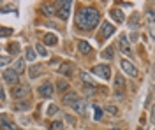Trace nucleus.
<instances>
[{"instance_id": "obj_1", "label": "nucleus", "mask_w": 155, "mask_h": 130, "mask_svg": "<svg viewBox=\"0 0 155 130\" xmlns=\"http://www.w3.org/2000/svg\"><path fill=\"white\" fill-rule=\"evenodd\" d=\"M99 20H101L99 11L94 9V7H85V9H81L78 12V27L83 28V30H92V28H95Z\"/></svg>"}, {"instance_id": "obj_2", "label": "nucleus", "mask_w": 155, "mask_h": 130, "mask_svg": "<svg viewBox=\"0 0 155 130\" xmlns=\"http://www.w3.org/2000/svg\"><path fill=\"white\" fill-rule=\"evenodd\" d=\"M94 74L101 79H109L111 78V67L107 63H101V65L94 67Z\"/></svg>"}, {"instance_id": "obj_3", "label": "nucleus", "mask_w": 155, "mask_h": 130, "mask_svg": "<svg viewBox=\"0 0 155 130\" xmlns=\"http://www.w3.org/2000/svg\"><path fill=\"white\" fill-rule=\"evenodd\" d=\"M120 67H122V70L125 72L127 76H130V78H136V76H137V69L134 67V63L130 60H125V58H124V60L120 62Z\"/></svg>"}, {"instance_id": "obj_4", "label": "nucleus", "mask_w": 155, "mask_h": 130, "mask_svg": "<svg viewBox=\"0 0 155 130\" xmlns=\"http://www.w3.org/2000/svg\"><path fill=\"white\" fill-rule=\"evenodd\" d=\"M115 32H116L115 27H113L109 21H104V23H102V27H101V32H99V35H101V40H104V39H107V37H111Z\"/></svg>"}, {"instance_id": "obj_5", "label": "nucleus", "mask_w": 155, "mask_h": 130, "mask_svg": "<svg viewBox=\"0 0 155 130\" xmlns=\"http://www.w3.org/2000/svg\"><path fill=\"white\" fill-rule=\"evenodd\" d=\"M2 78H4V81L5 83H9V84H16L18 83V72L14 69H5L4 72H2Z\"/></svg>"}, {"instance_id": "obj_6", "label": "nucleus", "mask_w": 155, "mask_h": 130, "mask_svg": "<svg viewBox=\"0 0 155 130\" xmlns=\"http://www.w3.org/2000/svg\"><path fill=\"white\" fill-rule=\"evenodd\" d=\"M39 95H41L42 99H49V97L53 95V86H51V83H44L42 86H39Z\"/></svg>"}, {"instance_id": "obj_7", "label": "nucleus", "mask_w": 155, "mask_h": 130, "mask_svg": "<svg viewBox=\"0 0 155 130\" xmlns=\"http://www.w3.org/2000/svg\"><path fill=\"white\" fill-rule=\"evenodd\" d=\"M118 46H120V51H122V53H125V55H130V53H132V48H130V44H129V40H127L125 35H122V37H120Z\"/></svg>"}, {"instance_id": "obj_8", "label": "nucleus", "mask_w": 155, "mask_h": 130, "mask_svg": "<svg viewBox=\"0 0 155 130\" xmlns=\"http://www.w3.org/2000/svg\"><path fill=\"white\" fill-rule=\"evenodd\" d=\"M115 91H116V95H120L122 91H125V79L120 74L115 76Z\"/></svg>"}, {"instance_id": "obj_9", "label": "nucleus", "mask_w": 155, "mask_h": 130, "mask_svg": "<svg viewBox=\"0 0 155 130\" xmlns=\"http://www.w3.org/2000/svg\"><path fill=\"white\" fill-rule=\"evenodd\" d=\"M69 14H71V2H62V7L58 11V16L62 20H69Z\"/></svg>"}, {"instance_id": "obj_10", "label": "nucleus", "mask_w": 155, "mask_h": 130, "mask_svg": "<svg viewBox=\"0 0 155 130\" xmlns=\"http://www.w3.org/2000/svg\"><path fill=\"white\" fill-rule=\"evenodd\" d=\"M27 93H28V86H16V88H12V97L14 99H23V97H27Z\"/></svg>"}, {"instance_id": "obj_11", "label": "nucleus", "mask_w": 155, "mask_h": 130, "mask_svg": "<svg viewBox=\"0 0 155 130\" xmlns=\"http://www.w3.org/2000/svg\"><path fill=\"white\" fill-rule=\"evenodd\" d=\"M109 16H111L116 23H124V21H125V16H124V12L120 9H111L109 11Z\"/></svg>"}, {"instance_id": "obj_12", "label": "nucleus", "mask_w": 155, "mask_h": 130, "mask_svg": "<svg viewBox=\"0 0 155 130\" xmlns=\"http://www.w3.org/2000/svg\"><path fill=\"white\" fill-rule=\"evenodd\" d=\"M146 25H148V33H150V37L155 39V16L152 18V12H148V21H146Z\"/></svg>"}, {"instance_id": "obj_13", "label": "nucleus", "mask_w": 155, "mask_h": 130, "mask_svg": "<svg viewBox=\"0 0 155 130\" xmlns=\"http://www.w3.org/2000/svg\"><path fill=\"white\" fill-rule=\"evenodd\" d=\"M39 74H41V65H37V63L30 65V69H28V78L30 79H37Z\"/></svg>"}, {"instance_id": "obj_14", "label": "nucleus", "mask_w": 155, "mask_h": 130, "mask_svg": "<svg viewBox=\"0 0 155 130\" xmlns=\"http://www.w3.org/2000/svg\"><path fill=\"white\" fill-rule=\"evenodd\" d=\"M64 104H69V106H74L78 102V97H76V93H67V95H64Z\"/></svg>"}, {"instance_id": "obj_15", "label": "nucleus", "mask_w": 155, "mask_h": 130, "mask_svg": "<svg viewBox=\"0 0 155 130\" xmlns=\"http://www.w3.org/2000/svg\"><path fill=\"white\" fill-rule=\"evenodd\" d=\"M78 49H79V53H83V55H87V53H90V44H88L87 40H79L78 42Z\"/></svg>"}, {"instance_id": "obj_16", "label": "nucleus", "mask_w": 155, "mask_h": 130, "mask_svg": "<svg viewBox=\"0 0 155 130\" xmlns=\"http://www.w3.org/2000/svg\"><path fill=\"white\" fill-rule=\"evenodd\" d=\"M44 42H46L48 46H55L58 42V37L55 33H46V35H44Z\"/></svg>"}, {"instance_id": "obj_17", "label": "nucleus", "mask_w": 155, "mask_h": 130, "mask_svg": "<svg viewBox=\"0 0 155 130\" xmlns=\"http://www.w3.org/2000/svg\"><path fill=\"white\" fill-rule=\"evenodd\" d=\"M72 109L76 111V113H79V114H83V113H85V109H87V104H85L83 100L78 99V102L74 104V106H72Z\"/></svg>"}, {"instance_id": "obj_18", "label": "nucleus", "mask_w": 155, "mask_h": 130, "mask_svg": "<svg viewBox=\"0 0 155 130\" xmlns=\"http://www.w3.org/2000/svg\"><path fill=\"white\" fill-rule=\"evenodd\" d=\"M71 72H72V67H71L69 63H62V65H60V74H64V76H71Z\"/></svg>"}, {"instance_id": "obj_19", "label": "nucleus", "mask_w": 155, "mask_h": 130, "mask_svg": "<svg viewBox=\"0 0 155 130\" xmlns=\"http://www.w3.org/2000/svg\"><path fill=\"white\" fill-rule=\"evenodd\" d=\"M42 12H44V14H48V16H51V14H55V12H57V9H55L53 5H49V4H44V5H42Z\"/></svg>"}, {"instance_id": "obj_20", "label": "nucleus", "mask_w": 155, "mask_h": 130, "mask_svg": "<svg viewBox=\"0 0 155 130\" xmlns=\"http://www.w3.org/2000/svg\"><path fill=\"white\" fill-rule=\"evenodd\" d=\"M14 70H16L18 74L25 70V60H23V58H18V60H16V67H14Z\"/></svg>"}, {"instance_id": "obj_21", "label": "nucleus", "mask_w": 155, "mask_h": 130, "mask_svg": "<svg viewBox=\"0 0 155 130\" xmlns=\"http://www.w3.org/2000/svg\"><path fill=\"white\" fill-rule=\"evenodd\" d=\"M25 56H27V60H28V62H34V60H35V51L32 49V48H27Z\"/></svg>"}, {"instance_id": "obj_22", "label": "nucleus", "mask_w": 155, "mask_h": 130, "mask_svg": "<svg viewBox=\"0 0 155 130\" xmlns=\"http://www.w3.org/2000/svg\"><path fill=\"white\" fill-rule=\"evenodd\" d=\"M49 130H64V123L58 121V120H55L51 125H49Z\"/></svg>"}, {"instance_id": "obj_23", "label": "nucleus", "mask_w": 155, "mask_h": 130, "mask_svg": "<svg viewBox=\"0 0 155 130\" xmlns=\"http://www.w3.org/2000/svg\"><path fill=\"white\" fill-rule=\"evenodd\" d=\"M81 79L85 83H88V84H94V79L90 78V74H87V72H81Z\"/></svg>"}, {"instance_id": "obj_24", "label": "nucleus", "mask_w": 155, "mask_h": 130, "mask_svg": "<svg viewBox=\"0 0 155 130\" xmlns=\"http://www.w3.org/2000/svg\"><path fill=\"white\" fill-rule=\"evenodd\" d=\"M35 49H37V53L41 55V56H48V51L44 49V46H41V44H37V46H35Z\"/></svg>"}, {"instance_id": "obj_25", "label": "nucleus", "mask_w": 155, "mask_h": 130, "mask_svg": "<svg viewBox=\"0 0 155 130\" xmlns=\"http://www.w3.org/2000/svg\"><path fill=\"white\" fill-rule=\"evenodd\" d=\"M102 58H107V60H109V58H113V49H111V48H107L106 51H102Z\"/></svg>"}, {"instance_id": "obj_26", "label": "nucleus", "mask_w": 155, "mask_h": 130, "mask_svg": "<svg viewBox=\"0 0 155 130\" xmlns=\"http://www.w3.org/2000/svg\"><path fill=\"white\" fill-rule=\"evenodd\" d=\"M101 116H102V111L99 109L97 106H94V118L95 120H101Z\"/></svg>"}, {"instance_id": "obj_27", "label": "nucleus", "mask_w": 155, "mask_h": 130, "mask_svg": "<svg viewBox=\"0 0 155 130\" xmlns=\"http://www.w3.org/2000/svg\"><path fill=\"white\" fill-rule=\"evenodd\" d=\"M57 113H58L57 106H49V107H48V116H53V114H57Z\"/></svg>"}, {"instance_id": "obj_28", "label": "nucleus", "mask_w": 155, "mask_h": 130, "mask_svg": "<svg viewBox=\"0 0 155 130\" xmlns=\"http://www.w3.org/2000/svg\"><path fill=\"white\" fill-rule=\"evenodd\" d=\"M106 111L109 114H118V109H116L115 106H106Z\"/></svg>"}, {"instance_id": "obj_29", "label": "nucleus", "mask_w": 155, "mask_h": 130, "mask_svg": "<svg viewBox=\"0 0 155 130\" xmlns=\"http://www.w3.org/2000/svg\"><path fill=\"white\" fill-rule=\"evenodd\" d=\"M58 90L60 91L67 90V83H65V81H58Z\"/></svg>"}, {"instance_id": "obj_30", "label": "nucleus", "mask_w": 155, "mask_h": 130, "mask_svg": "<svg viewBox=\"0 0 155 130\" xmlns=\"http://www.w3.org/2000/svg\"><path fill=\"white\" fill-rule=\"evenodd\" d=\"M11 33H12V28H5V27L2 28V37H7V35H11Z\"/></svg>"}, {"instance_id": "obj_31", "label": "nucleus", "mask_w": 155, "mask_h": 130, "mask_svg": "<svg viewBox=\"0 0 155 130\" xmlns=\"http://www.w3.org/2000/svg\"><path fill=\"white\" fill-rule=\"evenodd\" d=\"M7 62H9L7 56H2V58H0V65H2V67H5V65H7Z\"/></svg>"}, {"instance_id": "obj_32", "label": "nucleus", "mask_w": 155, "mask_h": 130, "mask_svg": "<svg viewBox=\"0 0 155 130\" xmlns=\"http://www.w3.org/2000/svg\"><path fill=\"white\" fill-rule=\"evenodd\" d=\"M150 120H152V123H155V106L152 107V111H150Z\"/></svg>"}, {"instance_id": "obj_33", "label": "nucleus", "mask_w": 155, "mask_h": 130, "mask_svg": "<svg viewBox=\"0 0 155 130\" xmlns=\"http://www.w3.org/2000/svg\"><path fill=\"white\" fill-rule=\"evenodd\" d=\"M19 109H28V104H25V102H21V104H18Z\"/></svg>"}, {"instance_id": "obj_34", "label": "nucleus", "mask_w": 155, "mask_h": 130, "mask_svg": "<svg viewBox=\"0 0 155 130\" xmlns=\"http://www.w3.org/2000/svg\"><path fill=\"white\" fill-rule=\"evenodd\" d=\"M9 51H11V53H16V51H18V44H14V46H11V48H9Z\"/></svg>"}, {"instance_id": "obj_35", "label": "nucleus", "mask_w": 155, "mask_h": 130, "mask_svg": "<svg viewBox=\"0 0 155 130\" xmlns=\"http://www.w3.org/2000/svg\"><path fill=\"white\" fill-rule=\"evenodd\" d=\"M65 120H67L69 123H74V118H72V116H69V114H67V116H65Z\"/></svg>"}, {"instance_id": "obj_36", "label": "nucleus", "mask_w": 155, "mask_h": 130, "mask_svg": "<svg viewBox=\"0 0 155 130\" xmlns=\"http://www.w3.org/2000/svg\"><path fill=\"white\" fill-rule=\"evenodd\" d=\"M152 74H153V78H155V62H153V69H152Z\"/></svg>"}, {"instance_id": "obj_37", "label": "nucleus", "mask_w": 155, "mask_h": 130, "mask_svg": "<svg viewBox=\"0 0 155 130\" xmlns=\"http://www.w3.org/2000/svg\"><path fill=\"white\" fill-rule=\"evenodd\" d=\"M111 130H120V128H111Z\"/></svg>"}]
</instances>
